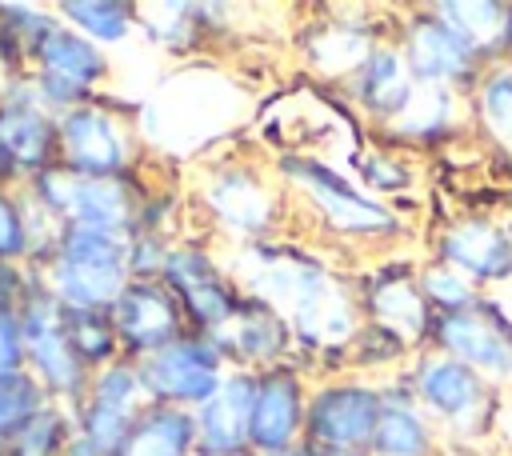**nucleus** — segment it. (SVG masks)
<instances>
[{"label":"nucleus","instance_id":"f257e3e1","mask_svg":"<svg viewBox=\"0 0 512 456\" xmlns=\"http://www.w3.org/2000/svg\"><path fill=\"white\" fill-rule=\"evenodd\" d=\"M256 260L248 284L260 304L292 316V332L304 344H340L352 336V304L340 296V288L316 268L308 256L292 248H252Z\"/></svg>","mask_w":512,"mask_h":456},{"label":"nucleus","instance_id":"f03ea898","mask_svg":"<svg viewBox=\"0 0 512 456\" xmlns=\"http://www.w3.org/2000/svg\"><path fill=\"white\" fill-rule=\"evenodd\" d=\"M380 404H384V396L368 384H328V388H320L304 408L308 448L368 452Z\"/></svg>","mask_w":512,"mask_h":456},{"label":"nucleus","instance_id":"7ed1b4c3","mask_svg":"<svg viewBox=\"0 0 512 456\" xmlns=\"http://www.w3.org/2000/svg\"><path fill=\"white\" fill-rule=\"evenodd\" d=\"M280 172H284L296 188L308 192V200L324 212V220H328L332 228H340V232H348V236L396 232V216H392L384 204L360 196V192H356L344 176H336L332 168H324V164H316V160H296V156H288V160H280Z\"/></svg>","mask_w":512,"mask_h":456},{"label":"nucleus","instance_id":"20e7f679","mask_svg":"<svg viewBox=\"0 0 512 456\" xmlns=\"http://www.w3.org/2000/svg\"><path fill=\"white\" fill-rule=\"evenodd\" d=\"M436 340H440L444 356L460 360L480 380L484 376L512 380V332L500 328V320L492 312H484V304L440 316L436 320Z\"/></svg>","mask_w":512,"mask_h":456},{"label":"nucleus","instance_id":"39448f33","mask_svg":"<svg viewBox=\"0 0 512 456\" xmlns=\"http://www.w3.org/2000/svg\"><path fill=\"white\" fill-rule=\"evenodd\" d=\"M404 60H408V72L412 80L420 84H444V88H456V84H468L480 68V60L472 56V48L436 16V12H416L404 28Z\"/></svg>","mask_w":512,"mask_h":456},{"label":"nucleus","instance_id":"423d86ee","mask_svg":"<svg viewBox=\"0 0 512 456\" xmlns=\"http://www.w3.org/2000/svg\"><path fill=\"white\" fill-rule=\"evenodd\" d=\"M304 388L292 368H264L256 372V404H252V428L248 448L256 456H276L296 448V432L304 428Z\"/></svg>","mask_w":512,"mask_h":456},{"label":"nucleus","instance_id":"0eeeda50","mask_svg":"<svg viewBox=\"0 0 512 456\" xmlns=\"http://www.w3.org/2000/svg\"><path fill=\"white\" fill-rule=\"evenodd\" d=\"M440 264L468 272L472 280H508L512 276V232L492 220H460L440 232Z\"/></svg>","mask_w":512,"mask_h":456},{"label":"nucleus","instance_id":"6e6552de","mask_svg":"<svg viewBox=\"0 0 512 456\" xmlns=\"http://www.w3.org/2000/svg\"><path fill=\"white\" fill-rule=\"evenodd\" d=\"M256 404V372L228 376L200 412V444L208 456H248V428Z\"/></svg>","mask_w":512,"mask_h":456},{"label":"nucleus","instance_id":"1a4fd4ad","mask_svg":"<svg viewBox=\"0 0 512 456\" xmlns=\"http://www.w3.org/2000/svg\"><path fill=\"white\" fill-rule=\"evenodd\" d=\"M152 384H156V392H164L172 400H192V404L212 400L216 388L224 384L220 348L208 340H180V344L164 348L152 360Z\"/></svg>","mask_w":512,"mask_h":456},{"label":"nucleus","instance_id":"9d476101","mask_svg":"<svg viewBox=\"0 0 512 456\" xmlns=\"http://www.w3.org/2000/svg\"><path fill=\"white\" fill-rule=\"evenodd\" d=\"M412 388H416V396L424 404H432L440 416H448L456 424L460 420H472L480 412V404H484V380L472 368H464L460 360L444 356V352L424 356L416 364Z\"/></svg>","mask_w":512,"mask_h":456},{"label":"nucleus","instance_id":"9b49d317","mask_svg":"<svg viewBox=\"0 0 512 456\" xmlns=\"http://www.w3.org/2000/svg\"><path fill=\"white\" fill-rule=\"evenodd\" d=\"M288 320L260 300H240L236 316L216 328V348L232 352L240 364H272L288 348Z\"/></svg>","mask_w":512,"mask_h":456},{"label":"nucleus","instance_id":"f8f14e48","mask_svg":"<svg viewBox=\"0 0 512 456\" xmlns=\"http://www.w3.org/2000/svg\"><path fill=\"white\" fill-rule=\"evenodd\" d=\"M368 308L376 324L400 344H412L428 332V300L408 272H380L368 288Z\"/></svg>","mask_w":512,"mask_h":456},{"label":"nucleus","instance_id":"ddd939ff","mask_svg":"<svg viewBox=\"0 0 512 456\" xmlns=\"http://www.w3.org/2000/svg\"><path fill=\"white\" fill-rule=\"evenodd\" d=\"M468 48L476 60H496L512 48V8L508 4H472V0H452L432 8Z\"/></svg>","mask_w":512,"mask_h":456},{"label":"nucleus","instance_id":"4468645a","mask_svg":"<svg viewBox=\"0 0 512 456\" xmlns=\"http://www.w3.org/2000/svg\"><path fill=\"white\" fill-rule=\"evenodd\" d=\"M208 200L220 212V220L228 228H236L240 236H264L268 224H272V196H268V188L248 168L224 172L208 188Z\"/></svg>","mask_w":512,"mask_h":456},{"label":"nucleus","instance_id":"2eb2a0df","mask_svg":"<svg viewBox=\"0 0 512 456\" xmlns=\"http://www.w3.org/2000/svg\"><path fill=\"white\" fill-rule=\"evenodd\" d=\"M352 80H356L360 104L372 116H384V120H392L408 104V96L416 88V80H412L408 60H404L400 48H372V56L364 60V68Z\"/></svg>","mask_w":512,"mask_h":456},{"label":"nucleus","instance_id":"dca6fc26","mask_svg":"<svg viewBox=\"0 0 512 456\" xmlns=\"http://www.w3.org/2000/svg\"><path fill=\"white\" fill-rule=\"evenodd\" d=\"M368 452L372 456H428L432 452V432H428L424 416L412 408V400L384 396Z\"/></svg>","mask_w":512,"mask_h":456},{"label":"nucleus","instance_id":"f3484780","mask_svg":"<svg viewBox=\"0 0 512 456\" xmlns=\"http://www.w3.org/2000/svg\"><path fill=\"white\" fill-rule=\"evenodd\" d=\"M308 56L328 76H344V72L356 76L364 68V60L372 56V40H368V32L360 24L336 20V24L316 28V36L308 40Z\"/></svg>","mask_w":512,"mask_h":456},{"label":"nucleus","instance_id":"a211bd4d","mask_svg":"<svg viewBox=\"0 0 512 456\" xmlns=\"http://www.w3.org/2000/svg\"><path fill=\"white\" fill-rule=\"evenodd\" d=\"M452 112H456V92H452V88H444V84H420V80H416L408 104H404L388 124H392L400 136H408V140H428V136L448 132Z\"/></svg>","mask_w":512,"mask_h":456},{"label":"nucleus","instance_id":"6ab92c4d","mask_svg":"<svg viewBox=\"0 0 512 456\" xmlns=\"http://www.w3.org/2000/svg\"><path fill=\"white\" fill-rule=\"evenodd\" d=\"M480 120L500 140L512 144V64H500L480 84Z\"/></svg>","mask_w":512,"mask_h":456},{"label":"nucleus","instance_id":"aec40b11","mask_svg":"<svg viewBox=\"0 0 512 456\" xmlns=\"http://www.w3.org/2000/svg\"><path fill=\"white\" fill-rule=\"evenodd\" d=\"M420 292H424V300H428L432 308H440V316H448V312H464V308H476V304H480L472 280L460 276V272L448 268V264H432V268H424V276H420Z\"/></svg>","mask_w":512,"mask_h":456},{"label":"nucleus","instance_id":"412c9836","mask_svg":"<svg viewBox=\"0 0 512 456\" xmlns=\"http://www.w3.org/2000/svg\"><path fill=\"white\" fill-rule=\"evenodd\" d=\"M188 444H192V420L180 412H164L140 432L132 456H184Z\"/></svg>","mask_w":512,"mask_h":456},{"label":"nucleus","instance_id":"4be33fe9","mask_svg":"<svg viewBox=\"0 0 512 456\" xmlns=\"http://www.w3.org/2000/svg\"><path fill=\"white\" fill-rule=\"evenodd\" d=\"M132 332L144 336V344H164V336L176 328V312L164 296L156 292H136L132 296Z\"/></svg>","mask_w":512,"mask_h":456},{"label":"nucleus","instance_id":"5701e85b","mask_svg":"<svg viewBox=\"0 0 512 456\" xmlns=\"http://www.w3.org/2000/svg\"><path fill=\"white\" fill-rule=\"evenodd\" d=\"M364 176H368L376 188H404V184H408V172H404L396 160H388V156H376L372 164H364Z\"/></svg>","mask_w":512,"mask_h":456},{"label":"nucleus","instance_id":"b1692460","mask_svg":"<svg viewBox=\"0 0 512 456\" xmlns=\"http://www.w3.org/2000/svg\"><path fill=\"white\" fill-rule=\"evenodd\" d=\"M276 456H308L304 448H288V452H276Z\"/></svg>","mask_w":512,"mask_h":456}]
</instances>
